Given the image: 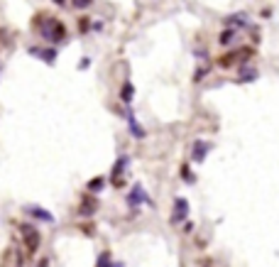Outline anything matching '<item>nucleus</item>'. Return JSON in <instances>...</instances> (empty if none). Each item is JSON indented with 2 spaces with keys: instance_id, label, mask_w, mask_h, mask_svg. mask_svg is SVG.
Wrapping results in <instances>:
<instances>
[{
  "instance_id": "ddd939ff",
  "label": "nucleus",
  "mask_w": 279,
  "mask_h": 267,
  "mask_svg": "<svg viewBox=\"0 0 279 267\" xmlns=\"http://www.w3.org/2000/svg\"><path fill=\"white\" fill-rule=\"evenodd\" d=\"M103 186H106V177H93L91 181H88V191H91V194L103 191Z\"/></svg>"
},
{
  "instance_id": "aec40b11",
  "label": "nucleus",
  "mask_w": 279,
  "mask_h": 267,
  "mask_svg": "<svg viewBox=\"0 0 279 267\" xmlns=\"http://www.w3.org/2000/svg\"><path fill=\"white\" fill-rule=\"evenodd\" d=\"M39 267H49V263H47V260H42V265Z\"/></svg>"
},
{
  "instance_id": "f3484780",
  "label": "nucleus",
  "mask_w": 279,
  "mask_h": 267,
  "mask_svg": "<svg viewBox=\"0 0 279 267\" xmlns=\"http://www.w3.org/2000/svg\"><path fill=\"white\" fill-rule=\"evenodd\" d=\"M71 2H74V7H79V10H84V7H88V5H91L93 0H71Z\"/></svg>"
},
{
  "instance_id": "0eeeda50",
  "label": "nucleus",
  "mask_w": 279,
  "mask_h": 267,
  "mask_svg": "<svg viewBox=\"0 0 279 267\" xmlns=\"http://www.w3.org/2000/svg\"><path fill=\"white\" fill-rule=\"evenodd\" d=\"M211 142H206V140H196L194 142V149H191V159H194L196 164H201L206 157H208V152H211Z\"/></svg>"
},
{
  "instance_id": "423d86ee",
  "label": "nucleus",
  "mask_w": 279,
  "mask_h": 267,
  "mask_svg": "<svg viewBox=\"0 0 279 267\" xmlns=\"http://www.w3.org/2000/svg\"><path fill=\"white\" fill-rule=\"evenodd\" d=\"M128 162H130V157H128V154L118 157V162H115V167H113V174H111L113 186H120V181H123V174H125V169H128Z\"/></svg>"
},
{
  "instance_id": "9d476101",
  "label": "nucleus",
  "mask_w": 279,
  "mask_h": 267,
  "mask_svg": "<svg viewBox=\"0 0 279 267\" xmlns=\"http://www.w3.org/2000/svg\"><path fill=\"white\" fill-rule=\"evenodd\" d=\"M29 54L32 57H37V59H42V61H47V64H54L56 59V49H39V47H29Z\"/></svg>"
},
{
  "instance_id": "a211bd4d",
  "label": "nucleus",
  "mask_w": 279,
  "mask_h": 267,
  "mask_svg": "<svg viewBox=\"0 0 279 267\" xmlns=\"http://www.w3.org/2000/svg\"><path fill=\"white\" fill-rule=\"evenodd\" d=\"M52 2H54V5H59V7H64V2H66V0H52Z\"/></svg>"
},
{
  "instance_id": "39448f33",
  "label": "nucleus",
  "mask_w": 279,
  "mask_h": 267,
  "mask_svg": "<svg viewBox=\"0 0 279 267\" xmlns=\"http://www.w3.org/2000/svg\"><path fill=\"white\" fill-rule=\"evenodd\" d=\"M22 211L27 213L29 218H34V221H44V223H54V213H49L47 208H42V206H25Z\"/></svg>"
},
{
  "instance_id": "6ab92c4d",
  "label": "nucleus",
  "mask_w": 279,
  "mask_h": 267,
  "mask_svg": "<svg viewBox=\"0 0 279 267\" xmlns=\"http://www.w3.org/2000/svg\"><path fill=\"white\" fill-rule=\"evenodd\" d=\"M111 267H125V265H123V263H113Z\"/></svg>"
},
{
  "instance_id": "2eb2a0df",
  "label": "nucleus",
  "mask_w": 279,
  "mask_h": 267,
  "mask_svg": "<svg viewBox=\"0 0 279 267\" xmlns=\"http://www.w3.org/2000/svg\"><path fill=\"white\" fill-rule=\"evenodd\" d=\"M98 267H111V253H101V258H98Z\"/></svg>"
},
{
  "instance_id": "dca6fc26",
  "label": "nucleus",
  "mask_w": 279,
  "mask_h": 267,
  "mask_svg": "<svg viewBox=\"0 0 279 267\" xmlns=\"http://www.w3.org/2000/svg\"><path fill=\"white\" fill-rule=\"evenodd\" d=\"M235 32H238V30H233V27H228V30L223 32V37H221V42H223V44H228V42H230V39L235 37Z\"/></svg>"
},
{
  "instance_id": "6e6552de",
  "label": "nucleus",
  "mask_w": 279,
  "mask_h": 267,
  "mask_svg": "<svg viewBox=\"0 0 279 267\" xmlns=\"http://www.w3.org/2000/svg\"><path fill=\"white\" fill-rule=\"evenodd\" d=\"M225 25L233 27V30H238V27H250V17H248V12H235V15H228V17H225Z\"/></svg>"
},
{
  "instance_id": "f03ea898",
  "label": "nucleus",
  "mask_w": 279,
  "mask_h": 267,
  "mask_svg": "<svg viewBox=\"0 0 279 267\" xmlns=\"http://www.w3.org/2000/svg\"><path fill=\"white\" fill-rule=\"evenodd\" d=\"M20 233H22V243L27 245V253H34L39 248V231L29 223H20Z\"/></svg>"
},
{
  "instance_id": "9b49d317",
  "label": "nucleus",
  "mask_w": 279,
  "mask_h": 267,
  "mask_svg": "<svg viewBox=\"0 0 279 267\" xmlns=\"http://www.w3.org/2000/svg\"><path fill=\"white\" fill-rule=\"evenodd\" d=\"M257 69L255 66H240L238 71V84H250V81H257Z\"/></svg>"
},
{
  "instance_id": "1a4fd4ad",
  "label": "nucleus",
  "mask_w": 279,
  "mask_h": 267,
  "mask_svg": "<svg viewBox=\"0 0 279 267\" xmlns=\"http://www.w3.org/2000/svg\"><path fill=\"white\" fill-rule=\"evenodd\" d=\"M98 211V201H96V196H84V201H81V206H79V213L84 216V218H88V216H93Z\"/></svg>"
},
{
  "instance_id": "f257e3e1",
  "label": "nucleus",
  "mask_w": 279,
  "mask_h": 267,
  "mask_svg": "<svg viewBox=\"0 0 279 267\" xmlns=\"http://www.w3.org/2000/svg\"><path fill=\"white\" fill-rule=\"evenodd\" d=\"M39 32H42V37H44L47 42H52V44L64 42V37H66V27H64V22H59V20H54V17H47Z\"/></svg>"
},
{
  "instance_id": "4468645a",
  "label": "nucleus",
  "mask_w": 279,
  "mask_h": 267,
  "mask_svg": "<svg viewBox=\"0 0 279 267\" xmlns=\"http://www.w3.org/2000/svg\"><path fill=\"white\" fill-rule=\"evenodd\" d=\"M133 93H135V89H133V84L128 81V84H123V91H120V98L125 101V103H130L133 101Z\"/></svg>"
},
{
  "instance_id": "20e7f679",
  "label": "nucleus",
  "mask_w": 279,
  "mask_h": 267,
  "mask_svg": "<svg viewBox=\"0 0 279 267\" xmlns=\"http://www.w3.org/2000/svg\"><path fill=\"white\" fill-rule=\"evenodd\" d=\"M128 204H130V206H140V204H152L142 184H135V186H133V191L128 194Z\"/></svg>"
},
{
  "instance_id": "f8f14e48",
  "label": "nucleus",
  "mask_w": 279,
  "mask_h": 267,
  "mask_svg": "<svg viewBox=\"0 0 279 267\" xmlns=\"http://www.w3.org/2000/svg\"><path fill=\"white\" fill-rule=\"evenodd\" d=\"M128 123H130V133H133V137H144V130L140 128L138 118L133 116V111H128Z\"/></svg>"
},
{
  "instance_id": "7ed1b4c3",
  "label": "nucleus",
  "mask_w": 279,
  "mask_h": 267,
  "mask_svg": "<svg viewBox=\"0 0 279 267\" xmlns=\"http://www.w3.org/2000/svg\"><path fill=\"white\" fill-rule=\"evenodd\" d=\"M189 218V201L186 199H174V211H171V223L179 226Z\"/></svg>"
}]
</instances>
